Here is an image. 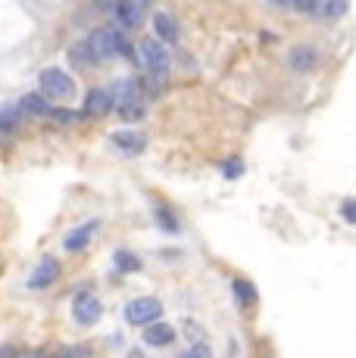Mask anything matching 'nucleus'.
Masks as SVG:
<instances>
[{
  "instance_id": "obj_17",
  "label": "nucleus",
  "mask_w": 356,
  "mask_h": 358,
  "mask_svg": "<svg viewBox=\"0 0 356 358\" xmlns=\"http://www.w3.org/2000/svg\"><path fill=\"white\" fill-rule=\"evenodd\" d=\"M116 268H119L122 274H132V271H141V259L135 256V252H125V250H119L116 252Z\"/></svg>"
},
{
  "instance_id": "obj_27",
  "label": "nucleus",
  "mask_w": 356,
  "mask_h": 358,
  "mask_svg": "<svg viewBox=\"0 0 356 358\" xmlns=\"http://www.w3.org/2000/svg\"><path fill=\"white\" fill-rule=\"evenodd\" d=\"M138 3H150V0H138Z\"/></svg>"
},
{
  "instance_id": "obj_14",
  "label": "nucleus",
  "mask_w": 356,
  "mask_h": 358,
  "mask_svg": "<svg viewBox=\"0 0 356 358\" xmlns=\"http://www.w3.org/2000/svg\"><path fill=\"white\" fill-rule=\"evenodd\" d=\"M153 31L160 34L163 44H175L178 41V22L169 16V13H156L153 16Z\"/></svg>"
},
{
  "instance_id": "obj_5",
  "label": "nucleus",
  "mask_w": 356,
  "mask_h": 358,
  "mask_svg": "<svg viewBox=\"0 0 356 358\" xmlns=\"http://www.w3.org/2000/svg\"><path fill=\"white\" fill-rule=\"evenodd\" d=\"M141 6L144 3H138V0H113L116 25H119V29H138L141 19H144Z\"/></svg>"
},
{
  "instance_id": "obj_19",
  "label": "nucleus",
  "mask_w": 356,
  "mask_h": 358,
  "mask_svg": "<svg viewBox=\"0 0 356 358\" xmlns=\"http://www.w3.org/2000/svg\"><path fill=\"white\" fill-rule=\"evenodd\" d=\"M119 115L125 122H138L141 115H144V100H125V103H119Z\"/></svg>"
},
{
  "instance_id": "obj_12",
  "label": "nucleus",
  "mask_w": 356,
  "mask_h": 358,
  "mask_svg": "<svg viewBox=\"0 0 356 358\" xmlns=\"http://www.w3.org/2000/svg\"><path fill=\"white\" fill-rule=\"evenodd\" d=\"M97 228H100L97 222H85V224H81V228H75V231L69 234V237L63 240V246H66V250H69V252L85 250V246L91 243V237H94V234H97Z\"/></svg>"
},
{
  "instance_id": "obj_20",
  "label": "nucleus",
  "mask_w": 356,
  "mask_h": 358,
  "mask_svg": "<svg viewBox=\"0 0 356 358\" xmlns=\"http://www.w3.org/2000/svg\"><path fill=\"white\" fill-rule=\"evenodd\" d=\"M156 222H160V224H163V228H166L169 234H175V231H178V222H175V215H172V212L166 209V206H156Z\"/></svg>"
},
{
  "instance_id": "obj_21",
  "label": "nucleus",
  "mask_w": 356,
  "mask_h": 358,
  "mask_svg": "<svg viewBox=\"0 0 356 358\" xmlns=\"http://www.w3.org/2000/svg\"><path fill=\"white\" fill-rule=\"evenodd\" d=\"M341 215H344V222L356 224V196L353 199H344V206H341Z\"/></svg>"
},
{
  "instance_id": "obj_2",
  "label": "nucleus",
  "mask_w": 356,
  "mask_h": 358,
  "mask_svg": "<svg viewBox=\"0 0 356 358\" xmlns=\"http://www.w3.org/2000/svg\"><path fill=\"white\" fill-rule=\"evenodd\" d=\"M163 315V302L153 299V296H141V299H132L125 306V321L135 327H147L150 321H160Z\"/></svg>"
},
{
  "instance_id": "obj_11",
  "label": "nucleus",
  "mask_w": 356,
  "mask_h": 358,
  "mask_svg": "<svg viewBox=\"0 0 356 358\" xmlns=\"http://www.w3.org/2000/svg\"><path fill=\"white\" fill-rule=\"evenodd\" d=\"M113 143L122 150V153H144V147H147V137L141 134V131H116L113 134Z\"/></svg>"
},
{
  "instance_id": "obj_26",
  "label": "nucleus",
  "mask_w": 356,
  "mask_h": 358,
  "mask_svg": "<svg viewBox=\"0 0 356 358\" xmlns=\"http://www.w3.org/2000/svg\"><path fill=\"white\" fill-rule=\"evenodd\" d=\"M100 3H113V0H100Z\"/></svg>"
},
{
  "instance_id": "obj_22",
  "label": "nucleus",
  "mask_w": 356,
  "mask_h": 358,
  "mask_svg": "<svg viewBox=\"0 0 356 358\" xmlns=\"http://www.w3.org/2000/svg\"><path fill=\"white\" fill-rule=\"evenodd\" d=\"M184 355H188V358H210V355H213V349L203 346V343H200V346H191Z\"/></svg>"
},
{
  "instance_id": "obj_7",
  "label": "nucleus",
  "mask_w": 356,
  "mask_h": 358,
  "mask_svg": "<svg viewBox=\"0 0 356 358\" xmlns=\"http://www.w3.org/2000/svg\"><path fill=\"white\" fill-rule=\"evenodd\" d=\"M287 66H291L294 72H313V69L319 66V50L310 47V44L291 47V53H287Z\"/></svg>"
},
{
  "instance_id": "obj_3",
  "label": "nucleus",
  "mask_w": 356,
  "mask_h": 358,
  "mask_svg": "<svg viewBox=\"0 0 356 358\" xmlns=\"http://www.w3.org/2000/svg\"><path fill=\"white\" fill-rule=\"evenodd\" d=\"M41 94L53 100H69L75 94V85L63 69H44L41 72Z\"/></svg>"
},
{
  "instance_id": "obj_1",
  "label": "nucleus",
  "mask_w": 356,
  "mask_h": 358,
  "mask_svg": "<svg viewBox=\"0 0 356 358\" xmlns=\"http://www.w3.org/2000/svg\"><path fill=\"white\" fill-rule=\"evenodd\" d=\"M138 63L150 72V78L156 81V85L163 87V81H166V72H169V53L166 47H163L160 38H144L141 47H138Z\"/></svg>"
},
{
  "instance_id": "obj_4",
  "label": "nucleus",
  "mask_w": 356,
  "mask_h": 358,
  "mask_svg": "<svg viewBox=\"0 0 356 358\" xmlns=\"http://www.w3.org/2000/svg\"><path fill=\"white\" fill-rule=\"evenodd\" d=\"M72 315H75V321H78V324L91 327V324H97V321H100L104 306H100V299L94 293H78V296H75V302H72Z\"/></svg>"
},
{
  "instance_id": "obj_6",
  "label": "nucleus",
  "mask_w": 356,
  "mask_h": 358,
  "mask_svg": "<svg viewBox=\"0 0 356 358\" xmlns=\"http://www.w3.org/2000/svg\"><path fill=\"white\" fill-rule=\"evenodd\" d=\"M57 278H60V262L53 256H47V259H41V265L32 271L29 287L32 290H47L50 284H57Z\"/></svg>"
},
{
  "instance_id": "obj_9",
  "label": "nucleus",
  "mask_w": 356,
  "mask_h": 358,
  "mask_svg": "<svg viewBox=\"0 0 356 358\" xmlns=\"http://www.w3.org/2000/svg\"><path fill=\"white\" fill-rule=\"evenodd\" d=\"M113 106H116V100H113V94H109V91H91L85 97V115H91V119L107 115Z\"/></svg>"
},
{
  "instance_id": "obj_13",
  "label": "nucleus",
  "mask_w": 356,
  "mask_h": 358,
  "mask_svg": "<svg viewBox=\"0 0 356 358\" xmlns=\"http://www.w3.org/2000/svg\"><path fill=\"white\" fill-rule=\"evenodd\" d=\"M175 340V327L172 324H156V321H150L147 330H144V343L147 346H169V343Z\"/></svg>"
},
{
  "instance_id": "obj_18",
  "label": "nucleus",
  "mask_w": 356,
  "mask_h": 358,
  "mask_svg": "<svg viewBox=\"0 0 356 358\" xmlns=\"http://www.w3.org/2000/svg\"><path fill=\"white\" fill-rule=\"evenodd\" d=\"M231 293L238 296L241 306H253V302H256V290H253L247 280H231Z\"/></svg>"
},
{
  "instance_id": "obj_10",
  "label": "nucleus",
  "mask_w": 356,
  "mask_h": 358,
  "mask_svg": "<svg viewBox=\"0 0 356 358\" xmlns=\"http://www.w3.org/2000/svg\"><path fill=\"white\" fill-rule=\"evenodd\" d=\"M347 10H350V0H316V3H313V16L328 19V22L344 19Z\"/></svg>"
},
{
  "instance_id": "obj_25",
  "label": "nucleus",
  "mask_w": 356,
  "mask_h": 358,
  "mask_svg": "<svg viewBox=\"0 0 356 358\" xmlns=\"http://www.w3.org/2000/svg\"><path fill=\"white\" fill-rule=\"evenodd\" d=\"M272 3H278V6H294V0H272Z\"/></svg>"
},
{
  "instance_id": "obj_24",
  "label": "nucleus",
  "mask_w": 356,
  "mask_h": 358,
  "mask_svg": "<svg viewBox=\"0 0 356 358\" xmlns=\"http://www.w3.org/2000/svg\"><path fill=\"white\" fill-rule=\"evenodd\" d=\"M225 178H238V175H241V171H244V165L241 162H225Z\"/></svg>"
},
{
  "instance_id": "obj_16",
  "label": "nucleus",
  "mask_w": 356,
  "mask_h": 358,
  "mask_svg": "<svg viewBox=\"0 0 356 358\" xmlns=\"http://www.w3.org/2000/svg\"><path fill=\"white\" fill-rule=\"evenodd\" d=\"M22 109L29 115H50L53 113V106L47 103L44 94H25V97H22Z\"/></svg>"
},
{
  "instance_id": "obj_23",
  "label": "nucleus",
  "mask_w": 356,
  "mask_h": 358,
  "mask_svg": "<svg viewBox=\"0 0 356 358\" xmlns=\"http://www.w3.org/2000/svg\"><path fill=\"white\" fill-rule=\"evenodd\" d=\"M53 119H60V122H75L78 119V113H69V109H53Z\"/></svg>"
},
{
  "instance_id": "obj_8",
  "label": "nucleus",
  "mask_w": 356,
  "mask_h": 358,
  "mask_svg": "<svg viewBox=\"0 0 356 358\" xmlns=\"http://www.w3.org/2000/svg\"><path fill=\"white\" fill-rule=\"evenodd\" d=\"M109 94H113L116 106H119V103H125V100H141L144 85H141L138 78H119V81H113V87H109Z\"/></svg>"
},
{
  "instance_id": "obj_15",
  "label": "nucleus",
  "mask_w": 356,
  "mask_h": 358,
  "mask_svg": "<svg viewBox=\"0 0 356 358\" xmlns=\"http://www.w3.org/2000/svg\"><path fill=\"white\" fill-rule=\"evenodd\" d=\"M69 59L78 69H91V66H97V57H94V50H91V44L88 41H78V44H72L69 47Z\"/></svg>"
}]
</instances>
